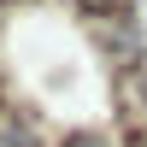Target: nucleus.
Returning <instances> with one entry per match:
<instances>
[{
	"label": "nucleus",
	"instance_id": "nucleus-1",
	"mask_svg": "<svg viewBox=\"0 0 147 147\" xmlns=\"http://www.w3.org/2000/svg\"><path fill=\"white\" fill-rule=\"evenodd\" d=\"M88 35H94V47H100V53L112 59L118 71H129V65H147L141 24H136V18H124V12H112V18H88Z\"/></svg>",
	"mask_w": 147,
	"mask_h": 147
},
{
	"label": "nucleus",
	"instance_id": "nucleus-3",
	"mask_svg": "<svg viewBox=\"0 0 147 147\" xmlns=\"http://www.w3.org/2000/svg\"><path fill=\"white\" fill-rule=\"evenodd\" d=\"M59 147H118L106 129H71V136H59Z\"/></svg>",
	"mask_w": 147,
	"mask_h": 147
},
{
	"label": "nucleus",
	"instance_id": "nucleus-2",
	"mask_svg": "<svg viewBox=\"0 0 147 147\" xmlns=\"http://www.w3.org/2000/svg\"><path fill=\"white\" fill-rule=\"evenodd\" d=\"M0 147H59V141L35 112H12V118L0 112Z\"/></svg>",
	"mask_w": 147,
	"mask_h": 147
}]
</instances>
